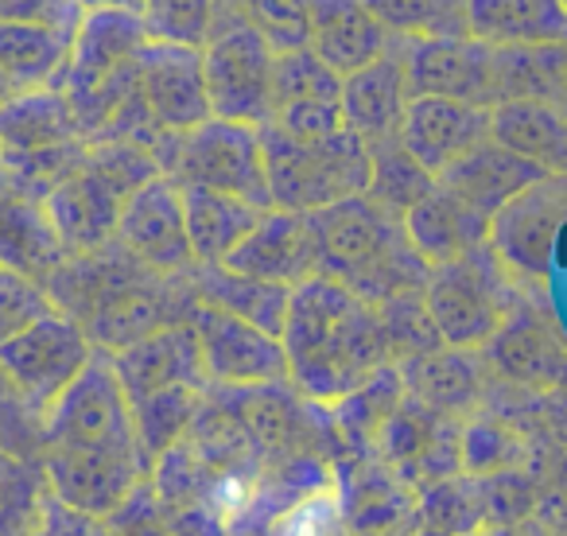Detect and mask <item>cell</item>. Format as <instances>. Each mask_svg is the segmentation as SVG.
I'll use <instances>...</instances> for the list:
<instances>
[{"instance_id":"obj_1","label":"cell","mask_w":567,"mask_h":536,"mask_svg":"<svg viewBox=\"0 0 567 536\" xmlns=\"http://www.w3.org/2000/svg\"><path fill=\"white\" fill-rule=\"evenodd\" d=\"M144 463L133 404L113 358L94 350L90 365L48 412V474L79 513H105L125 502Z\"/></svg>"},{"instance_id":"obj_2","label":"cell","mask_w":567,"mask_h":536,"mask_svg":"<svg viewBox=\"0 0 567 536\" xmlns=\"http://www.w3.org/2000/svg\"><path fill=\"white\" fill-rule=\"evenodd\" d=\"M280 342L288 378L311 401H347L393 358L381 311L323 272L292 288Z\"/></svg>"},{"instance_id":"obj_3","label":"cell","mask_w":567,"mask_h":536,"mask_svg":"<svg viewBox=\"0 0 567 536\" xmlns=\"http://www.w3.org/2000/svg\"><path fill=\"white\" fill-rule=\"evenodd\" d=\"M319 241V272L381 308L401 296H416L427 285V265L409 241L404 218L373 203L370 195L342 198L311 214Z\"/></svg>"},{"instance_id":"obj_4","label":"cell","mask_w":567,"mask_h":536,"mask_svg":"<svg viewBox=\"0 0 567 536\" xmlns=\"http://www.w3.org/2000/svg\"><path fill=\"white\" fill-rule=\"evenodd\" d=\"M260 144H265V172L276 210L316 214L370 190V144L350 128L327 136H292L265 125Z\"/></svg>"},{"instance_id":"obj_5","label":"cell","mask_w":567,"mask_h":536,"mask_svg":"<svg viewBox=\"0 0 567 536\" xmlns=\"http://www.w3.org/2000/svg\"><path fill=\"white\" fill-rule=\"evenodd\" d=\"M424 308L451 350L486 347L513 316L509 268L494 245L435 265L424 285Z\"/></svg>"},{"instance_id":"obj_6","label":"cell","mask_w":567,"mask_h":536,"mask_svg":"<svg viewBox=\"0 0 567 536\" xmlns=\"http://www.w3.org/2000/svg\"><path fill=\"white\" fill-rule=\"evenodd\" d=\"M167 179L179 187H206L221 195H237L245 203L272 210V190L265 172V144L260 128L237 121H203L190 133L175 136L164 159Z\"/></svg>"},{"instance_id":"obj_7","label":"cell","mask_w":567,"mask_h":536,"mask_svg":"<svg viewBox=\"0 0 567 536\" xmlns=\"http://www.w3.org/2000/svg\"><path fill=\"white\" fill-rule=\"evenodd\" d=\"M94 358V342L82 331L79 319L51 311L24 334L0 347V378L9 381L17 401L32 416H43L55 409V401L79 381V373Z\"/></svg>"},{"instance_id":"obj_8","label":"cell","mask_w":567,"mask_h":536,"mask_svg":"<svg viewBox=\"0 0 567 536\" xmlns=\"http://www.w3.org/2000/svg\"><path fill=\"white\" fill-rule=\"evenodd\" d=\"M280 51L249 24H218L203 48L210 117L265 128L272 121V74Z\"/></svg>"},{"instance_id":"obj_9","label":"cell","mask_w":567,"mask_h":536,"mask_svg":"<svg viewBox=\"0 0 567 536\" xmlns=\"http://www.w3.org/2000/svg\"><path fill=\"white\" fill-rule=\"evenodd\" d=\"M190 327L198 334L206 378L234 389H260L288 381V350L276 334L229 316V311L206 308L195 300Z\"/></svg>"},{"instance_id":"obj_10","label":"cell","mask_w":567,"mask_h":536,"mask_svg":"<svg viewBox=\"0 0 567 536\" xmlns=\"http://www.w3.org/2000/svg\"><path fill=\"white\" fill-rule=\"evenodd\" d=\"M117 245L136 257L144 268L172 277L190 272L195 252L187 237V214H183V187L167 175H156L125 198L117 218Z\"/></svg>"},{"instance_id":"obj_11","label":"cell","mask_w":567,"mask_h":536,"mask_svg":"<svg viewBox=\"0 0 567 536\" xmlns=\"http://www.w3.org/2000/svg\"><path fill=\"white\" fill-rule=\"evenodd\" d=\"M567 221V172H548L502 206L489 221V245L509 272L544 277L559 226Z\"/></svg>"},{"instance_id":"obj_12","label":"cell","mask_w":567,"mask_h":536,"mask_svg":"<svg viewBox=\"0 0 567 536\" xmlns=\"http://www.w3.org/2000/svg\"><path fill=\"white\" fill-rule=\"evenodd\" d=\"M136 97L148 121L167 136H183L210 121V97L203 79V51L148 43L136 63Z\"/></svg>"},{"instance_id":"obj_13","label":"cell","mask_w":567,"mask_h":536,"mask_svg":"<svg viewBox=\"0 0 567 536\" xmlns=\"http://www.w3.org/2000/svg\"><path fill=\"white\" fill-rule=\"evenodd\" d=\"M401 43V40H396ZM412 97H455L494 110V48L471 40H412L401 43Z\"/></svg>"},{"instance_id":"obj_14","label":"cell","mask_w":567,"mask_h":536,"mask_svg":"<svg viewBox=\"0 0 567 536\" xmlns=\"http://www.w3.org/2000/svg\"><path fill=\"white\" fill-rule=\"evenodd\" d=\"M125 198L128 190L86 156V167L74 175H63L48 195L51 234H55L59 245H66L74 252L102 249L110 237H117V218Z\"/></svg>"},{"instance_id":"obj_15","label":"cell","mask_w":567,"mask_h":536,"mask_svg":"<svg viewBox=\"0 0 567 536\" xmlns=\"http://www.w3.org/2000/svg\"><path fill=\"white\" fill-rule=\"evenodd\" d=\"M113 370H117L121 385H125L128 404L179 385L203 389L210 381L206 378L203 350H198V334L190 327V319L187 323L159 327V331L113 350Z\"/></svg>"},{"instance_id":"obj_16","label":"cell","mask_w":567,"mask_h":536,"mask_svg":"<svg viewBox=\"0 0 567 536\" xmlns=\"http://www.w3.org/2000/svg\"><path fill=\"white\" fill-rule=\"evenodd\" d=\"M226 268L288 288L303 285L308 277H319V241L311 214L276 210V206L265 210L252 234L226 257Z\"/></svg>"},{"instance_id":"obj_17","label":"cell","mask_w":567,"mask_h":536,"mask_svg":"<svg viewBox=\"0 0 567 536\" xmlns=\"http://www.w3.org/2000/svg\"><path fill=\"white\" fill-rule=\"evenodd\" d=\"M489 141L486 105L455 102V97H412L401 125V144L440 179L451 164L471 156Z\"/></svg>"},{"instance_id":"obj_18","label":"cell","mask_w":567,"mask_h":536,"mask_svg":"<svg viewBox=\"0 0 567 536\" xmlns=\"http://www.w3.org/2000/svg\"><path fill=\"white\" fill-rule=\"evenodd\" d=\"M409 102H412V90H409V74H404L401 43L385 59H378V63L342 79V125L354 136H362L370 148L401 141Z\"/></svg>"},{"instance_id":"obj_19","label":"cell","mask_w":567,"mask_h":536,"mask_svg":"<svg viewBox=\"0 0 567 536\" xmlns=\"http://www.w3.org/2000/svg\"><path fill=\"white\" fill-rule=\"evenodd\" d=\"M308 48L347 79V74L385 59L396 48V40L365 9V0H311Z\"/></svg>"},{"instance_id":"obj_20","label":"cell","mask_w":567,"mask_h":536,"mask_svg":"<svg viewBox=\"0 0 567 536\" xmlns=\"http://www.w3.org/2000/svg\"><path fill=\"white\" fill-rule=\"evenodd\" d=\"M489 221L482 210H474L471 203L447 190L435 179L432 195H424L409 214H404V229H409V241L416 245V252L427 265H447L466 252L489 245Z\"/></svg>"},{"instance_id":"obj_21","label":"cell","mask_w":567,"mask_h":536,"mask_svg":"<svg viewBox=\"0 0 567 536\" xmlns=\"http://www.w3.org/2000/svg\"><path fill=\"white\" fill-rule=\"evenodd\" d=\"M466 35L486 48H567V0H466Z\"/></svg>"},{"instance_id":"obj_22","label":"cell","mask_w":567,"mask_h":536,"mask_svg":"<svg viewBox=\"0 0 567 536\" xmlns=\"http://www.w3.org/2000/svg\"><path fill=\"white\" fill-rule=\"evenodd\" d=\"M544 167L533 164V159L517 156L505 144H497L489 136L486 144L463 156L458 164H451L447 172L440 175V183L447 190H455L463 203H471L474 210H482L486 218H494L509 198H517L525 187H533L536 179H544Z\"/></svg>"},{"instance_id":"obj_23","label":"cell","mask_w":567,"mask_h":536,"mask_svg":"<svg viewBox=\"0 0 567 536\" xmlns=\"http://www.w3.org/2000/svg\"><path fill=\"white\" fill-rule=\"evenodd\" d=\"M190 292L206 308L229 311V316L245 319V323L260 327V331L284 334V319H288V303H292V288L272 285V280H257L234 272L226 265H195L190 277Z\"/></svg>"},{"instance_id":"obj_24","label":"cell","mask_w":567,"mask_h":536,"mask_svg":"<svg viewBox=\"0 0 567 536\" xmlns=\"http://www.w3.org/2000/svg\"><path fill=\"white\" fill-rule=\"evenodd\" d=\"M79 133V117L63 90H24L0 105V148L9 156L59 152Z\"/></svg>"},{"instance_id":"obj_25","label":"cell","mask_w":567,"mask_h":536,"mask_svg":"<svg viewBox=\"0 0 567 536\" xmlns=\"http://www.w3.org/2000/svg\"><path fill=\"white\" fill-rule=\"evenodd\" d=\"M183 214L195 265H226V257L252 234L265 210L237 195L206 187H183Z\"/></svg>"},{"instance_id":"obj_26","label":"cell","mask_w":567,"mask_h":536,"mask_svg":"<svg viewBox=\"0 0 567 536\" xmlns=\"http://www.w3.org/2000/svg\"><path fill=\"white\" fill-rule=\"evenodd\" d=\"M74 35L51 32V28L0 24V71L17 94L24 90H63L71 71Z\"/></svg>"},{"instance_id":"obj_27","label":"cell","mask_w":567,"mask_h":536,"mask_svg":"<svg viewBox=\"0 0 567 536\" xmlns=\"http://www.w3.org/2000/svg\"><path fill=\"white\" fill-rule=\"evenodd\" d=\"M489 136L544 172H567V117L551 102H505L489 110Z\"/></svg>"},{"instance_id":"obj_28","label":"cell","mask_w":567,"mask_h":536,"mask_svg":"<svg viewBox=\"0 0 567 536\" xmlns=\"http://www.w3.org/2000/svg\"><path fill=\"white\" fill-rule=\"evenodd\" d=\"M489 342H494L497 365L505 373H513L517 381L551 385L564 373V350H559V342L540 323H533L525 316H509Z\"/></svg>"},{"instance_id":"obj_29","label":"cell","mask_w":567,"mask_h":536,"mask_svg":"<svg viewBox=\"0 0 567 536\" xmlns=\"http://www.w3.org/2000/svg\"><path fill=\"white\" fill-rule=\"evenodd\" d=\"M393 40H463L466 0H365Z\"/></svg>"},{"instance_id":"obj_30","label":"cell","mask_w":567,"mask_h":536,"mask_svg":"<svg viewBox=\"0 0 567 536\" xmlns=\"http://www.w3.org/2000/svg\"><path fill=\"white\" fill-rule=\"evenodd\" d=\"M218 24H249L276 51L308 48L311 0H218Z\"/></svg>"},{"instance_id":"obj_31","label":"cell","mask_w":567,"mask_h":536,"mask_svg":"<svg viewBox=\"0 0 567 536\" xmlns=\"http://www.w3.org/2000/svg\"><path fill=\"white\" fill-rule=\"evenodd\" d=\"M370 156H373V175L365 195L385 206V210H393L396 218H404L420 198L432 195L435 175L401 141L378 144V148H370Z\"/></svg>"},{"instance_id":"obj_32","label":"cell","mask_w":567,"mask_h":536,"mask_svg":"<svg viewBox=\"0 0 567 536\" xmlns=\"http://www.w3.org/2000/svg\"><path fill=\"white\" fill-rule=\"evenodd\" d=\"M308 102H342V74L327 66L311 48L280 51L272 74V117Z\"/></svg>"},{"instance_id":"obj_33","label":"cell","mask_w":567,"mask_h":536,"mask_svg":"<svg viewBox=\"0 0 567 536\" xmlns=\"http://www.w3.org/2000/svg\"><path fill=\"white\" fill-rule=\"evenodd\" d=\"M141 24L148 43L203 51L218 32V0H141Z\"/></svg>"},{"instance_id":"obj_34","label":"cell","mask_w":567,"mask_h":536,"mask_svg":"<svg viewBox=\"0 0 567 536\" xmlns=\"http://www.w3.org/2000/svg\"><path fill=\"white\" fill-rule=\"evenodd\" d=\"M404 378L416 389V396L432 409H458L474 396V370L466 365V358L458 354H427L409 358Z\"/></svg>"},{"instance_id":"obj_35","label":"cell","mask_w":567,"mask_h":536,"mask_svg":"<svg viewBox=\"0 0 567 536\" xmlns=\"http://www.w3.org/2000/svg\"><path fill=\"white\" fill-rule=\"evenodd\" d=\"M51 311H59V303L48 288L35 285L24 268L0 265V347L48 319Z\"/></svg>"},{"instance_id":"obj_36","label":"cell","mask_w":567,"mask_h":536,"mask_svg":"<svg viewBox=\"0 0 567 536\" xmlns=\"http://www.w3.org/2000/svg\"><path fill=\"white\" fill-rule=\"evenodd\" d=\"M86 17L79 0H0V24L51 28V32L74 35Z\"/></svg>"},{"instance_id":"obj_37","label":"cell","mask_w":567,"mask_h":536,"mask_svg":"<svg viewBox=\"0 0 567 536\" xmlns=\"http://www.w3.org/2000/svg\"><path fill=\"white\" fill-rule=\"evenodd\" d=\"M339 505L327 494H316L284 517L280 536H339Z\"/></svg>"},{"instance_id":"obj_38","label":"cell","mask_w":567,"mask_h":536,"mask_svg":"<svg viewBox=\"0 0 567 536\" xmlns=\"http://www.w3.org/2000/svg\"><path fill=\"white\" fill-rule=\"evenodd\" d=\"M32 505V474L20 471L12 458H0V525L28 513Z\"/></svg>"},{"instance_id":"obj_39","label":"cell","mask_w":567,"mask_h":536,"mask_svg":"<svg viewBox=\"0 0 567 536\" xmlns=\"http://www.w3.org/2000/svg\"><path fill=\"white\" fill-rule=\"evenodd\" d=\"M548 517H551V528H567V463L559 466L556 482L548 489Z\"/></svg>"},{"instance_id":"obj_40","label":"cell","mask_w":567,"mask_h":536,"mask_svg":"<svg viewBox=\"0 0 567 536\" xmlns=\"http://www.w3.org/2000/svg\"><path fill=\"white\" fill-rule=\"evenodd\" d=\"M86 12H102V9H117V12H141V0H79Z\"/></svg>"},{"instance_id":"obj_41","label":"cell","mask_w":567,"mask_h":536,"mask_svg":"<svg viewBox=\"0 0 567 536\" xmlns=\"http://www.w3.org/2000/svg\"><path fill=\"white\" fill-rule=\"evenodd\" d=\"M12 94H17V90H12V86H9V79H4V71H0V105L9 102V97H12Z\"/></svg>"},{"instance_id":"obj_42","label":"cell","mask_w":567,"mask_h":536,"mask_svg":"<svg viewBox=\"0 0 567 536\" xmlns=\"http://www.w3.org/2000/svg\"><path fill=\"white\" fill-rule=\"evenodd\" d=\"M556 536H567V528H559V533H556Z\"/></svg>"},{"instance_id":"obj_43","label":"cell","mask_w":567,"mask_h":536,"mask_svg":"<svg viewBox=\"0 0 567 536\" xmlns=\"http://www.w3.org/2000/svg\"><path fill=\"white\" fill-rule=\"evenodd\" d=\"M427 536H432V533H427Z\"/></svg>"}]
</instances>
